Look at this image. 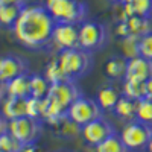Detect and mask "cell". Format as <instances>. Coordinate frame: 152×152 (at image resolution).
Wrapping results in <instances>:
<instances>
[{"mask_svg":"<svg viewBox=\"0 0 152 152\" xmlns=\"http://www.w3.org/2000/svg\"><path fill=\"white\" fill-rule=\"evenodd\" d=\"M24 5H0V26L14 28Z\"/></svg>","mask_w":152,"mask_h":152,"instance_id":"19","label":"cell"},{"mask_svg":"<svg viewBox=\"0 0 152 152\" xmlns=\"http://www.w3.org/2000/svg\"><path fill=\"white\" fill-rule=\"evenodd\" d=\"M20 152H44L37 143H29V145H23Z\"/></svg>","mask_w":152,"mask_h":152,"instance_id":"32","label":"cell"},{"mask_svg":"<svg viewBox=\"0 0 152 152\" xmlns=\"http://www.w3.org/2000/svg\"><path fill=\"white\" fill-rule=\"evenodd\" d=\"M50 84L44 75H31V96L38 97V99H44L49 94L50 90Z\"/></svg>","mask_w":152,"mask_h":152,"instance_id":"22","label":"cell"},{"mask_svg":"<svg viewBox=\"0 0 152 152\" xmlns=\"http://www.w3.org/2000/svg\"><path fill=\"white\" fill-rule=\"evenodd\" d=\"M56 59L69 81H76V79L82 78V76H85L93 66L91 52L84 50L81 47L61 50Z\"/></svg>","mask_w":152,"mask_h":152,"instance_id":"3","label":"cell"},{"mask_svg":"<svg viewBox=\"0 0 152 152\" xmlns=\"http://www.w3.org/2000/svg\"><path fill=\"white\" fill-rule=\"evenodd\" d=\"M56 21L43 5H24L12 28L15 40L28 49H43L52 43Z\"/></svg>","mask_w":152,"mask_h":152,"instance_id":"1","label":"cell"},{"mask_svg":"<svg viewBox=\"0 0 152 152\" xmlns=\"http://www.w3.org/2000/svg\"><path fill=\"white\" fill-rule=\"evenodd\" d=\"M49 125L52 126L53 132L61 137V138H66V140H70V138H75L76 135L81 134V126L78 123H75L72 119L66 116H62L59 119H55L52 122H49Z\"/></svg>","mask_w":152,"mask_h":152,"instance_id":"15","label":"cell"},{"mask_svg":"<svg viewBox=\"0 0 152 152\" xmlns=\"http://www.w3.org/2000/svg\"><path fill=\"white\" fill-rule=\"evenodd\" d=\"M2 94H5V82L0 79V96Z\"/></svg>","mask_w":152,"mask_h":152,"instance_id":"36","label":"cell"},{"mask_svg":"<svg viewBox=\"0 0 152 152\" xmlns=\"http://www.w3.org/2000/svg\"><path fill=\"white\" fill-rule=\"evenodd\" d=\"M79 96H82L81 90L75 81H64L50 85L49 94L43 99V114L41 120L46 123L59 119L67 114L69 107L75 102Z\"/></svg>","mask_w":152,"mask_h":152,"instance_id":"2","label":"cell"},{"mask_svg":"<svg viewBox=\"0 0 152 152\" xmlns=\"http://www.w3.org/2000/svg\"><path fill=\"white\" fill-rule=\"evenodd\" d=\"M5 96L14 97H31V75L23 73L17 78L11 79L5 84Z\"/></svg>","mask_w":152,"mask_h":152,"instance_id":"14","label":"cell"},{"mask_svg":"<svg viewBox=\"0 0 152 152\" xmlns=\"http://www.w3.org/2000/svg\"><path fill=\"white\" fill-rule=\"evenodd\" d=\"M107 28L102 23L93 20H84L79 24V47L88 52L104 47L107 43Z\"/></svg>","mask_w":152,"mask_h":152,"instance_id":"6","label":"cell"},{"mask_svg":"<svg viewBox=\"0 0 152 152\" xmlns=\"http://www.w3.org/2000/svg\"><path fill=\"white\" fill-rule=\"evenodd\" d=\"M120 137L129 151L146 149L152 137V125L134 119L131 122H126V125L123 126L120 132Z\"/></svg>","mask_w":152,"mask_h":152,"instance_id":"5","label":"cell"},{"mask_svg":"<svg viewBox=\"0 0 152 152\" xmlns=\"http://www.w3.org/2000/svg\"><path fill=\"white\" fill-rule=\"evenodd\" d=\"M126 67H128V58L123 55H116L107 61L105 75L110 79H122L126 75Z\"/></svg>","mask_w":152,"mask_h":152,"instance_id":"18","label":"cell"},{"mask_svg":"<svg viewBox=\"0 0 152 152\" xmlns=\"http://www.w3.org/2000/svg\"><path fill=\"white\" fill-rule=\"evenodd\" d=\"M8 131L14 135L21 145L37 143L41 135V120L31 116H23L8 122Z\"/></svg>","mask_w":152,"mask_h":152,"instance_id":"7","label":"cell"},{"mask_svg":"<svg viewBox=\"0 0 152 152\" xmlns=\"http://www.w3.org/2000/svg\"><path fill=\"white\" fill-rule=\"evenodd\" d=\"M0 5H26V0H0Z\"/></svg>","mask_w":152,"mask_h":152,"instance_id":"34","label":"cell"},{"mask_svg":"<svg viewBox=\"0 0 152 152\" xmlns=\"http://www.w3.org/2000/svg\"><path fill=\"white\" fill-rule=\"evenodd\" d=\"M44 6L56 23L81 24L88 12L82 0H44Z\"/></svg>","mask_w":152,"mask_h":152,"instance_id":"4","label":"cell"},{"mask_svg":"<svg viewBox=\"0 0 152 152\" xmlns=\"http://www.w3.org/2000/svg\"><path fill=\"white\" fill-rule=\"evenodd\" d=\"M116 134L114 126L104 117H97L91 120L90 123H87L81 126V135L84 138V142L90 146H96L100 142H104L107 137Z\"/></svg>","mask_w":152,"mask_h":152,"instance_id":"10","label":"cell"},{"mask_svg":"<svg viewBox=\"0 0 152 152\" xmlns=\"http://www.w3.org/2000/svg\"><path fill=\"white\" fill-rule=\"evenodd\" d=\"M135 119L142 120L145 123H151L152 125V99L149 97H143L137 100V114Z\"/></svg>","mask_w":152,"mask_h":152,"instance_id":"25","label":"cell"},{"mask_svg":"<svg viewBox=\"0 0 152 152\" xmlns=\"http://www.w3.org/2000/svg\"><path fill=\"white\" fill-rule=\"evenodd\" d=\"M125 78L137 79L142 82H146L148 79H151L152 78V59H148L142 55L129 58Z\"/></svg>","mask_w":152,"mask_h":152,"instance_id":"12","label":"cell"},{"mask_svg":"<svg viewBox=\"0 0 152 152\" xmlns=\"http://www.w3.org/2000/svg\"><path fill=\"white\" fill-rule=\"evenodd\" d=\"M41 114H43V99L32 96L28 97V116L41 120Z\"/></svg>","mask_w":152,"mask_h":152,"instance_id":"30","label":"cell"},{"mask_svg":"<svg viewBox=\"0 0 152 152\" xmlns=\"http://www.w3.org/2000/svg\"><path fill=\"white\" fill-rule=\"evenodd\" d=\"M145 91H146V96H145V97L152 99V78L145 82Z\"/></svg>","mask_w":152,"mask_h":152,"instance_id":"33","label":"cell"},{"mask_svg":"<svg viewBox=\"0 0 152 152\" xmlns=\"http://www.w3.org/2000/svg\"><path fill=\"white\" fill-rule=\"evenodd\" d=\"M122 91H123V96L131 97L134 100L143 99L146 96L145 82L137 81V79H129V78H123V88H122Z\"/></svg>","mask_w":152,"mask_h":152,"instance_id":"21","label":"cell"},{"mask_svg":"<svg viewBox=\"0 0 152 152\" xmlns=\"http://www.w3.org/2000/svg\"><path fill=\"white\" fill-rule=\"evenodd\" d=\"M113 111L119 119L125 122H131L135 119V114H137V100L126 97V96H120V99L117 100Z\"/></svg>","mask_w":152,"mask_h":152,"instance_id":"17","label":"cell"},{"mask_svg":"<svg viewBox=\"0 0 152 152\" xmlns=\"http://www.w3.org/2000/svg\"><path fill=\"white\" fill-rule=\"evenodd\" d=\"M28 73V61L18 55L0 56V79L5 84L17 76Z\"/></svg>","mask_w":152,"mask_h":152,"instance_id":"11","label":"cell"},{"mask_svg":"<svg viewBox=\"0 0 152 152\" xmlns=\"http://www.w3.org/2000/svg\"><path fill=\"white\" fill-rule=\"evenodd\" d=\"M138 53L148 59H152V31L140 37V40H138Z\"/></svg>","mask_w":152,"mask_h":152,"instance_id":"29","label":"cell"},{"mask_svg":"<svg viewBox=\"0 0 152 152\" xmlns=\"http://www.w3.org/2000/svg\"><path fill=\"white\" fill-rule=\"evenodd\" d=\"M44 76H46V79H47L50 84L69 81L67 76L64 75V72H62V69H61V66H59V62H58L56 58L52 59V61H50L49 64L46 66V69H44Z\"/></svg>","mask_w":152,"mask_h":152,"instance_id":"23","label":"cell"},{"mask_svg":"<svg viewBox=\"0 0 152 152\" xmlns=\"http://www.w3.org/2000/svg\"><path fill=\"white\" fill-rule=\"evenodd\" d=\"M64 152H67V151H64Z\"/></svg>","mask_w":152,"mask_h":152,"instance_id":"39","label":"cell"},{"mask_svg":"<svg viewBox=\"0 0 152 152\" xmlns=\"http://www.w3.org/2000/svg\"><path fill=\"white\" fill-rule=\"evenodd\" d=\"M94 151L96 152H129V149L123 143L120 134H117V132L107 137L105 140L100 142L99 145H96Z\"/></svg>","mask_w":152,"mask_h":152,"instance_id":"20","label":"cell"},{"mask_svg":"<svg viewBox=\"0 0 152 152\" xmlns=\"http://www.w3.org/2000/svg\"><path fill=\"white\" fill-rule=\"evenodd\" d=\"M131 5L135 15L145 18L152 17V0H131Z\"/></svg>","mask_w":152,"mask_h":152,"instance_id":"28","label":"cell"},{"mask_svg":"<svg viewBox=\"0 0 152 152\" xmlns=\"http://www.w3.org/2000/svg\"><path fill=\"white\" fill-rule=\"evenodd\" d=\"M2 116L9 122L23 116H28V99L24 97H14L5 96L2 102Z\"/></svg>","mask_w":152,"mask_h":152,"instance_id":"13","label":"cell"},{"mask_svg":"<svg viewBox=\"0 0 152 152\" xmlns=\"http://www.w3.org/2000/svg\"><path fill=\"white\" fill-rule=\"evenodd\" d=\"M114 2H119V3H131V0H114Z\"/></svg>","mask_w":152,"mask_h":152,"instance_id":"38","label":"cell"},{"mask_svg":"<svg viewBox=\"0 0 152 152\" xmlns=\"http://www.w3.org/2000/svg\"><path fill=\"white\" fill-rule=\"evenodd\" d=\"M102 108L97 104L96 99H90L85 96H79L67 110V117L72 119L79 126L90 123L91 120L102 117Z\"/></svg>","mask_w":152,"mask_h":152,"instance_id":"8","label":"cell"},{"mask_svg":"<svg viewBox=\"0 0 152 152\" xmlns=\"http://www.w3.org/2000/svg\"><path fill=\"white\" fill-rule=\"evenodd\" d=\"M126 23H128V26H129L131 35L138 37V38H140L142 35H145L146 32L152 31L149 28V18H145V17H140V15L129 17L128 20H126Z\"/></svg>","mask_w":152,"mask_h":152,"instance_id":"24","label":"cell"},{"mask_svg":"<svg viewBox=\"0 0 152 152\" xmlns=\"http://www.w3.org/2000/svg\"><path fill=\"white\" fill-rule=\"evenodd\" d=\"M5 131H8V120L2 116V113H0V134H3Z\"/></svg>","mask_w":152,"mask_h":152,"instance_id":"35","label":"cell"},{"mask_svg":"<svg viewBox=\"0 0 152 152\" xmlns=\"http://www.w3.org/2000/svg\"><path fill=\"white\" fill-rule=\"evenodd\" d=\"M52 44L59 50L79 47V24L56 23L52 34Z\"/></svg>","mask_w":152,"mask_h":152,"instance_id":"9","label":"cell"},{"mask_svg":"<svg viewBox=\"0 0 152 152\" xmlns=\"http://www.w3.org/2000/svg\"><path fill=\"white\" fill-rule=\"evenodd\" d=\"M138 40L140 38L138 37H134V35H128V37H125L122 38V50H123V56L125 58H134L137 55H140L138 53Z\"/></svg>","mask_w":152,"mask_h":152,"instance_id":"26","label":"cell"},{"mask_svg":"<svg viewBox=\"0 0 152 152\" xmlns=\"http://www.w3.org/2000/svg\"><path fill=\"white\" fill-rule=\"evenodd\" d=\"M21 143L12 135L9 131H5L3 134H0V149L5 152H20Z\"/></svg>","mask_w":152,"mask_h":152,"instance_id":"27","label":"cell"},{"mask_svg":"<svg viewBox=\"0 0 152 152\" xmlns=\"http://www.w3.org/2000/svg\"><path fill=\"white\" fill-rule=\"evenodd\" d=\"M120 99V93L114 88L113 85H104L97 90V94H96V100L97 104L100 105L104 111H113L114 107H116L117 100Z\"/></svg>","mask_w":152,"mask_h":152,"instance_id":"16","label":"cell"},{"mask_svg":"<svg viewBox=\"0 0 152 152\" xmlns=\"http://www.w3.org/2000/svg\"><path fill=\"white\" fill-rule=\"evenodd\" d=\"M146 149H148V152H152V137H151V140H149V143H148Z\"/></svg>","mask_w":152,"mask_h":152,"instance_id":"37","label":"cell"},{"mask_svg":"<svg viewBox=\"0 0 152 152\" xmlns=\"http://www.w3.org/2000/svg\"><path fill=\"white\" fill-rule=\"evenodd\" d=\"M116 34H117L120 38H125V37L131 35V32H129V26H128V23H126V20H120V21H119L117 28H116Z\"/></svg>","mask_w":152,"mask_h":152,"instance_id":"31","label":"cell"}]
</instances>
